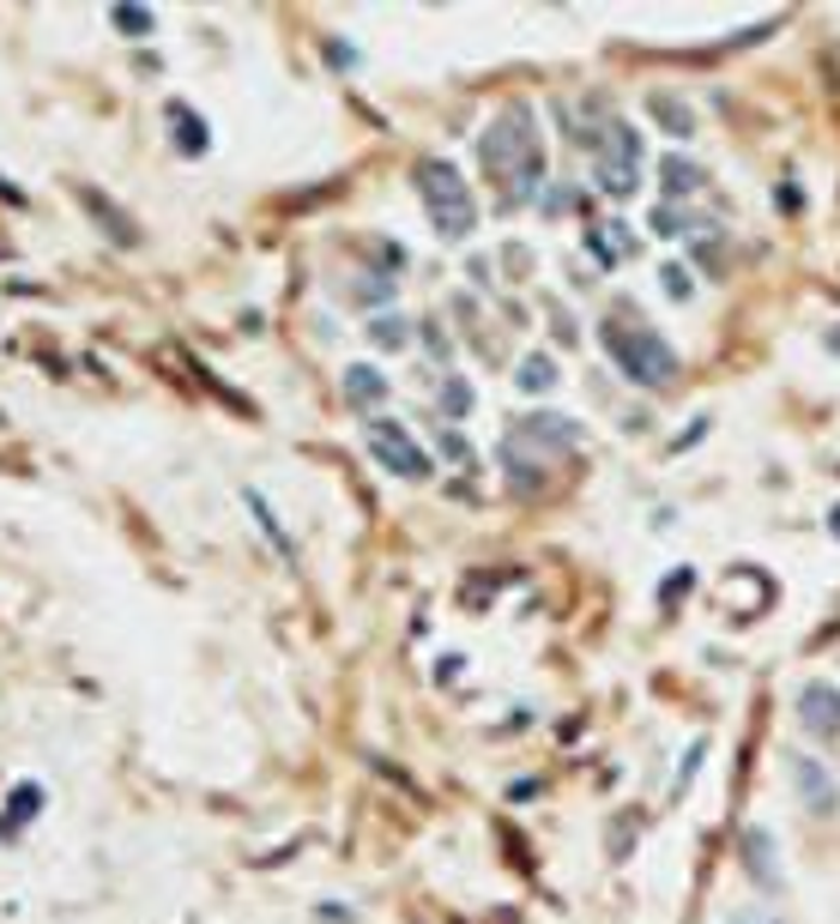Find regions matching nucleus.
I'll use <instances>...</instances> for the list:
<instances>
[{"mask_svg": "<svg viewBox=\"0 0 840 924\" xmlns=\"http://www.w3.org/2000/svg\"><path fill=\"white\" fill-rule=\"evenodd\" d=\"M478 157H484V176L502 188L508 206H526L545 182V140H538V115L533 110H502L484 140H478Z\"/></svg>", "mask_w": 840, "mask_h": 924, "instance_id": "1", "label": "nucleus"}, {"mask_svg": "<svg viewBox=\"0 0 840 924\" xmlns=\"http://www.w3.org/2000/svg\"><path fill=\"white\" fill-rule=\"evenodd\" d=\"M599 338H604V350H611V363L623 369L635 387H672L677 381V350L665 345L629 303H616L611 315H604Z\"/></svg>", "mask_w": 840, "mask_h": 924, "instance_id": "2", "label": "nucleus"}, {"mask_svg": "<svg viewBox=\"0 0 840 924\" xmlns=\"http://www.w3.org/2000/svg\"><path fill=\"white\" fill-rule=\"evenodd\" d=\"M593 182L611 200H629L641 188V133L623 115H604L593 133Z\"/></svg>", "mask_w": 840, "mask_h": 924, "instance_id": "3", "label": "nucleus"}, {"mask_svg": "<svg viewBox=\"0 0 840 924\" xmlns=\"http://www.w3.org/2000/svg\"><path fill=\"white\" fill-rule=\"evenodd\" d=\"M418 194H423V206H430V218H435L442 236H472L478 206H472V194H466V182H460V169L454 164L423 157L418 164Z\"/></svg>", "mask_w": 840, "mask_h": 924, "instance_id": "4", "label": "nucleus"}, {"mask_svg": "<svg viewBox=\"0 0 840 924\" xmlns=\"http://www.w3.org/2000/svg\"><path fill=\"white\" fill-rule=\"evenodd\" d=\"M369 448H376V460L387 465V472H399V477H423V472H430V460L418 453V441H411L399 423H376V429H369Z\"/></svg>", "mask_w": 840, "mask_h": 924, "instance_id": "5", "label": "nucleus"}, {"mask_svg": "<svg viewBox=\"0 0 840 924\" xmlns=\"http://www.w3.org/2000/svg\"><path fill=\"white\" fill-rule=\"evenodd\" d=\"M799 719H804L811 737L835 743L840 737V689L835 683H804L799 689Z\"/></svg>", "mask_w": 840, "mask_h": 924, "instance_id": "6", "label": "nucleus"}, {"mask_svg": "<svg viewBox=\"0 0 840 924\" xmlns=\"http://www.w3.org/2000/svg\"><path fill=\"white\" fill-rule=\"evenodd\" d=\"M792 785H799V798H804V810H816V816H828L835 810V773L823 768L816 756H792Z\"/></svg>", "mask_w": 840, "mask_h": 924, "instance_id": "7", "label": "nucleus"}, {"mask_svg": "<svg viewBox=\"0 0 840 924\" xmlns=\"http://www.w3.org/2000/svg\"><path fill=\"white\" fill-rule=\"evenodd\" d=\"M743 864L756 876V888H780V864H774V840L762 827H743Z\"/></svg>", "mask_w": 840, "mask_h": 924, "instance_id": "8", "label": "nucleus"}, {"mask_svg": "<svg viewBox=\"0 0 840 924\" xmlns=\"http://www.w3.org/2000/svg\"><path fill=\"white\" fill-rule=\"evenodd\" d=\"M345 393H351V406H381V393H387V387H381V375H376V369H364V363H357V369H345Z\"/></svg>", "mask_w": 840, "mask_h": 924, "instance_id": "9", "label": "nucleus"}, {"mask_svg": "<svg viewBox=\"0 0 840 924\" xmlns=\"http://www.w3.org/2000/svg\"><path fill=\"white\" fill-rule=\"evenodd\" d=\"M169 121H176V145H182L188 157H200V152H206V127H200L194 115L182 110V103H176V110H169Z\"/></svg>", "mask_w": 840, "mask_h": 924, "instance_id": "10", "label": "nucleus"}, {"mask_svg": "<svg viewBox=\"0 0 840 924\" xmlns=\"http://www.w3.org/2000/svg\"><path fill=\"white\" fill-rule=\"evenodd\" d=\"M635 242H629V230H616V224H604V230H593V254H599V267H611V260H623Z\"/></svg>", "mask_w": 840, "mask_h": 924, "instance_id": "11", "label": "nucleus"}, {"mask_svg": "<svg viewBox=\"0 0 840 924\" xmlns=\"http://www.w3.org/2000/svg\"><path fill=\"white\" fill-rule=\"evenodd\" d=\"M659 176H665V194H689V188L701 182V169H689V157H665Z\"/></svg>", "mask_w": 840, "mask_h": 924, "instance_id": "12", "label": "nucleus"}, {"mask_svg": "<svg viewBox=\"0 0 840 924\" xmlns=\"http://www.w3.org/2000/svg\"><path fill=\"white\" fill-rule=\"evenodd\" d=\"M550 381H557V369H550L545 357H526V363H520V387L526 393H545Z\"/></svg>", "mask_w": 840, "mask_h": 924, "instance_id": "13", "label": "nucleus"}, {"mask_svg": "<svg viewBox=\"0 0 840 924\" xmlns=\"http://www.w3.org/2000/svg\"><path fill=\"white\" fill-rule=\"evenodd\" d=\"M115 25H122L127 37H145V30H152V13H145V7H115Z\"/></svg>", "mask_w": 840, "mask_h": 924, "instance_id": "14", "label": "nucleus"}, {"mask_svg": "<svg viewBox=\"0 0 840 924\" xmlns=\"http://www.w3.org/2000/svg\"><path fill=\"white\" fill-rule=\"evenodd\" d=\"M406 321H376V345H406Z\"/></svg>", "mask_w": 840, "mask_h": 924, "instance_id": "15", "label": "nucleus"}, {"mask_svg": "<svg viewBox=\"0 0 840 924\" xmlns=\"http://www.w3.org/2000/svg\"><path fill=\"white\" fill-rule=\"evenodd\" d=\"M466 406H472V387H466V381H448V411L460 418Z\"/></svg>", "mask_w": 840, "mask_h": 924, "instance_id": "16", "label": "nucleus"}, {"mask_svg": "<svg viewBox=\"0 0 840 924\" xmlns=\"http://www.w3.org/2000/svg\"><path fill=\"white\" fill-rule=\"evenodd\" d=\"M659 121H665V127H672V133H684V127H689V115H684V110H677V103H659Z\"/></svg>", "mask_w": 840, "mask_h": 924, "instance_id": "17", "label": "nucleus"}, {"mask_svg": "<svg viewBox=\"0 0 840 924\" xmlns=\"http://www.w3.org/2000/svg\"><path fill=\"white\" fill-rule=\"evenodd\" d=\"M665 291H672V296H689V279L677 267H665Z\"/></svg>", "mask_w": 840, "mask_h": 924, "instance_id": "18", "label": "nucleus"}, {"mask_svg": "<svg viewBox=\"0 0 840 924\" xmlns=\"http://www.w3.org/2000/svg\"><path fill=\"white\" fill-rule=\"evenodd\" d=\"M828 526H835V538H840V508H835V514H828Z\"/></svg>", "mask_w": 840, "mask_h": 924, "instance_id": "19", "label": "nucleus"}]
</instances>
